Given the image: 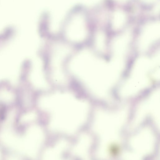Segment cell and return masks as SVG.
I'll use <instances>...</instances> for the list:
<instances>
[{
    "label": "cell",
    "mask_w": 160,
    "mask_h": 160,
    "mask_svg": "<svg viewBox=\"0 0 160 160\" xmlns=\"http://www.w3.org/2000/svg\"><path fill=\"white\" fill-rule=\"evenodd\" d=\"M68 52V49L64 46H58L54 51L52 58V64L53 67V77L58 82L63 81L64 76L61 67L62 60Z\"/></svg>",
    "instance_id": "obj_1"
},
{
    "label": "cell",
    "mask_w": 160,
    "mask_h": 160,
    "mask_svg": "<svg viewBox=\"0 0 160 160\" xmlns=\"http://www.w3.org/2000/svg\"><path fill=\"white\" fill-rule=\"evenodd\" d=\"M31 77L32 81L36 86L41 87L46 86L47 82L42 70V63L39 58H36L34 61Z\"/></svg>",
    "instance_id": "obj_2"
},
{
    "label": "cell",
    "mask_w": 160,
    "mask_h": 160,
    "mask_svg": "<svg viewBox=\"0 0 160 160\" xmlns=\"http://www.w3.org/2000/svg\"><path fill=\"white\" fill-rule=\"evenodd\" d=\"M21 138L8 130L0 133V140L5 145L11 148L20 150Z\"/></svg>",
    "instance_id": "obj_3"
},
{
    "label": "cell",
    "mask_w": 160,
    "mask_h": 160,
    "mask_svg": "<svg viewBox=\"0 0 160 160\" xmlns=\"http://www.w3.org/2000/svg\"><path fill=\"white\" fill-rule=\"evenodd\" d=\"M126 20V16L124 12L120 10L116 11L113 15L112 23L115 28H119L123 25Z\"/></svg>",
    "instance_id": "obj_4"
},
{
    "label": "cell",
    "mask_w": 160,
    "mask_h": 160,
    "mask_svg": "<svg viewBox=\"0 0 160 160\" xmlns=\"http://www.w3.org/2000/svg\"><path fill=\"white\" fill-rule=\"evenodd\" d=\"M12 96L8 93H2L0 95V98L1 100L5 102H10L12 99Z\"/></svg>",
    "instance_id": "obj_5"
},
{
    "label": "cell",
    "mask_w": 160,
    "mask_h": 160,
    "mask_svg": "<svg viewBox=\"0 0 160 160\" xmlns=\"http://www.w3.org/2000/svg\"><path fill=\"white\" fill-rule=\"evenodd\" d=\"M143 1L147 2H152L154 1H155V0H142Z\"/></svg>",
    "instance_id": "obj_6"
},
{
    "label": "cell",
    "mask_w": 160,
    "mask_h": 160,
    "mask_svg": "<svg viewBox=\"0 0 160 160\" xmlns=\"http://www.w3.org/2000/svg\"><path fill=\"white\" fill-rule=\"evenodd\" d=\"M119 2H123L127 1V0H117Z\"/></svg>",
    "instance_id": "obj_7"
},
{
    "label": "cell",
    "mask_w": 160,
    "mask_h": 160,
    "mask_svg": "<svg viewBox=\"0 0 160 160\" xmlns=\"http://www.w3.org/2000/svg\"><path fill=\"white\" fill-rule=\"evenodd\" d=\"M1 153H0V158H1Z\"/></svg>",
    "instance_id": "obj_8"
}]
</instances>
